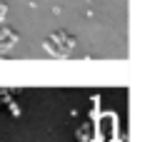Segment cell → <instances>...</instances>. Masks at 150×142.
<instances>
[{
  "label": "cell",
  "instance_id": "obj_1",
  "mask_svg": "<svg viewBox=\"0 0 150 142\" xmlns=\"http://www.w3.org/2000/svg\"><path fill=\"white\" fill-rule=\"evenodd\" d=\"M50 40H53V42L60 47V50H63L65 55H68V50H73V47H75V37H73V35H68L65 30L53 32V35H50Z\"/></svg>",
  "mask_w": 150,
  "mask_h": 142
},
{
  "label": "cell",
  "instance_id": "obj_2",
  "mask_svg": "<svg viewBox=\"0 0 150 142\" xmlns=\"http://www.w3.org/2000/svg\"><path fill=\"white\" fill-rule=\"evenodd\" d=\"M15 42H18V32L10 30V27H3L0 30V55L5 53V50H10Z\"/></svg>",
  "mask_w": 150,
  "mask_h": 142
},
{
  "label": "cell",
  "instance_id": "obj_3",
  "mask_svg": "<svg viewBox=\"0 0 150 142\" xmlns=\"http://www.w3.org/2000/svg\"><path fill=\"white\" fill-rule=\"evenodd\" d=\"M43 45H45V50H48V53H50V55H55V58H68V55H65V53H63V50H60V47H58V45H55V42H53V40H50V37H48V40H45V42H43Z\"/></svg>",
  "mask_w": 150,
  "mask_h": 142
},
{
  "label": "cell",
  "instance_id": "obj_4",
  "mask_svg": "<svg viewBox=\"0 0 150 142\" xmlns=\"http://www.w3.org/2000/svg\"><path fill=\"white\" fill-rule=\"evenodd\" d=\"M5 15H8V5H5V3H0V20H5Z\"/></svg>",
  "mask_w": 150,
  "mask_h": 142
}]
</instances>
